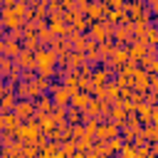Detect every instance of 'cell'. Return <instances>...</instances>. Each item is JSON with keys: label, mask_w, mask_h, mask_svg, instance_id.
I'll return each instance as SVG.
<instances>
[{"label": "cell", "mask_w": 158, "mask_h": 158, "mask_svg": "<svg viewBox=\"0 0 158 158\" xmlns=\"http://www.w3.org/2000/svg\"><path fill=\"white\" fill-rule=\"evenodd\" d=\"M44 136V128H42V123L37 121V118H30V121H22V126H20V131H17V138L22 141V143H37L40 138Z\"/></svg>", "instance_id": "1"}, {"label": "cell", "mask_w": 158, "mask_h": 158, "mask_svg": "<svg viewBox=\"0 0 158 158\" xmlns=\"http://www.w3.org/2000/svg\"><path fill=\"white\" fill-rule=\"evenodd\" d=\"M49 96L54 99L57 106H69V104H72V89H69L67 84H57V81H52Z\"/></svg>", "instance_id": "2"}, {"label": "cell", "mask_w": 158, "mask_h": 158, "mask_svg": "<svg viewBox=\"0 0 158 158\" xmlns=\"http://www.w3.org/2000/svg\"><path fill=\"white\" fill-rule=\"evenodd\" d=\"M15 114H17L22 121H30V118L37 114V109H35V99H17V104H15Z\"/></svg>", "instance_id": "3"}, {"label": "cell", "mask_w": 158, "mask_h": 158, "mask_svg": "<svg viewBox=\"0 0 158 158\" xmlns=\"http://www.w3.org/2000/svg\"><path fill=\"white\" fill-rule=\"evenodd\" d=\"M118 133H121V123H116V121H99L96 138L109 141V138H114V136H118Z\"/></svg>", "instance_id": "4"}, {"label": "cell", "mask_w": 158, "mask_h": 158, "mask_svg": "<svg viewBox=\"0 0 158 158\" xmlns=\"http://www.w3.org/2000/svg\"><path fill=\"white\" fill-rule=\"evenodd\" d=\"M91 99H94V94H89L84 89H72V104L69 106H77V109L86 111V106L91 104Z\"/></svg>", "instance_id": "5"}, {"label": "cell", "mask_w": 158, "mask_h": 158, "mask_svg": "<svg viewBox=\"0 0 158 158\" xmlns=\"http://www.w3.org/2000/svg\"><path fill=\"white\" fill-rule=\"evenodd\" d=\"M0 126L2 128H7V131H20V126H22V118L15 114V111H2V116H0Z\"/></svg>", "instance_id": "6"}, {"label": "cell", "mask_w": 158, "mask_h": 158, "mask_svg": "<svg viewBox=\"0 0 158 158\" xmlns=\"http://www.w3.org/2000/svg\"><path fill=\"white\" fill-rule=\"evenodd\" d=\"M114 40H116V44H131L136 37H133V30H131V25H116L114 27Z\"/></svg>", "instance_id": "7"}, {"label": "cell", "mask_w": 158, "mask_h": 158, "mask_svg": "<svg viewBox=\"0 0 158 158\" xmlns=\"http://www.w3.org/2000/svg\"><path fill=\"white\" fill-rule=\"evenodd\" d=\"M133 89H136V91H141V94H146V91L151 89V72L138 69V72L133 74Z\"/></svg>", "instance_id": "8"}, {"label": "cell", "mask_w": 158, "mask_h": 158, "mask_svg": "<svg viewBox=\"0 0 158 158\" xmlns=\"http://www.w3.org/2000/svg\"><path fill=\"white\" fill-rule=\"evenodd\" d=\"M146 54H148V44H146L143 40H133V42L128 44V57H131L133 62H141Z\"/></svg>", "instance_id": "9"}, {"label": "cell", "mask_w": 158, "mask_h": 158, "mask_svg": "<svg viewBox=\"0 0 158 158\" xmlns=\"http://www.w3.org/2000/svg\"><path fill=\"white\" fill-rule=\"evenodd\" d=\"M126 118H128V111L123 109V104L121 101H116V104H111V111H109V121H116V123H126Z\"/></svg>", "instance_id": "10"}, {"label": "cell", "mask_w": 158, "mask_h": 158, "mask_svg": "<svg viewBox=\"0 0 158 158\" xmlns=\"http://www.w3.org/2000/svg\"><path fill=\"white\" fill-rule=\"evenodd\" d=\"M0 52H2L5 57H20L22 47H20L17 40H2V42H0Z\"/></svg>", "instance_id": "11"}, {"label": "cell", "mask_w": 158, "mask_h": 158, "mask_svg": "<svg viewBox=\"0 0 158 158\" xmlns=\"http://www.w3.org/2000/svg\"><path fill=\"white\" fill-rule=\"evenodd\" d=\"M54 106H57V104H54V99H52V96H47V94H42V96H37V99H35V109H37L40 114H52V111H54Z\"/></svg>", "instance_id": "12"}, {"label": "cell", "mask_w": 158, "mask_h": 158, "mask_svg": "<svg viewBox=\"0 0 158 158\" xmlns=\"http://www.w3.org/2000/svg\"><path fill=\"white\" fill-rule=\"evenodd\" d=\"M86 62H89L86 52H72V54L67 57V67H69V69H74V72H77V69H81Z\"/></svg>", "instance_id": "13"}, {"label": "cell", "mask_w": 158, "mask_h": 158, "mask_svg": "<svg viewBox=\"0 0 158 158\" xmlns=\"http://www.w3.org/2000/svg\"><path fill=\"white\" fill-rule=\"evenodd\" d=\"M143 7H146V2H143V0H126V12H128V17H131V20H138V17L146 12Z\"/></svg>", "instance_id": "14"}, {"label": "cell", "mask_w": 158, "mask_h": 158, "mask_svg": "<svg viewBox=\"0 0 158 158\" xmlns=\"http://www.w3.org/2000/svg\"><path fill=\"white\" fill-rule=\"evenodd\" d=\"M136 114H138L141 123H153V106H151V104L141 101V104H138V109H136Z\"/></svg>", "instance_id": "15"}, {"label": "cell", "mask_w": 158, "mask_h": 158, "mask_svg": "<svg viewBox=\"0 0 158 158\" xmlns=\"http://www.w3.org/2000/svg\"><path fill=\"white\" fill-rule=\"evenodd\" d=\"M62 153V143L59 141H52V143H47L42 151H40V158H57Z\"/></svg>", "instance_id": "16"}, {"label": "cell", "mask_w": 158, "mask_h": 158, "mask_svg": "<svg viewBox=\"0 0 158 158\" xmlns=\"http://www.w3.org/2000/svg\"><path fill=\"white\" fill-rule=\"evenodd\" d=\"M12 69H15V57H5V54H2V59H0V77L7 79Z\"/></svg>", "instance_id": "17"}, {"label": "cell", "mask_w": 158, "mask_h": 158, "mask_svg": "<svg viewBox=\"0 0 158 158\" xmlns=\"http://www.w3.org/2000/svg\"><path fill=\"white\" fill-rule=\"evenodd\" d=\"M106 91H109V101H111V104L121 101V86H118V81H116V79L106 84Z\"/></svg>", "instance_id": "18"}, {"label": "cell", "mask_w": 158, "mask_h": 158, "mask_svg": "<svg viewBox=\"0 0 158 158\" xmlns=\"http://www.w3.org/2000/svg\"><path fill=\"white\" fill-rule=\"evenodd\" d=\"M37 37H40V44H52V42L57 40V35L49 30V25L42 27V30H37Z\"/></svg>", "instance_id": "19"}, {"label": "cell", "mask_w": 158, "mask_h": 158, "mask_svg": "<svg viewBox=\"0 0 158 158\" xmlns=\"http://www.w3.org/2000/svg\"><path fill=\"white\" fill-rule=\"evenodd\" d=\"M91 151H94L96 156H101V158H109V156H111V151H109V143H106V141H101V138H96V141H94Z\"/></svg>", "instance_id": "20"}, {"label": "cell", "mask_w": 158, "mask_h": 158, "mask_svg": "<svg viewBox=\"0 0 158 158\" xmlns=\"http://www.w3.org/2000/svg\"><path fill=\"white\" fill-rule=\"evenodd\" d=\"M81 121H84V111L77 109V106H69V111H67V123H81Z\"/></svg>", "instance_id": "21"}, {"label": "cell", "mask_w": 158, "mask_h": 158, "mask_svg": "<svg viewBox=\"0 0 158 158\" xmlns=\"http://www.w3.org/2000/svg\"><path fill=\"white\" fill-rule=\"evenodd\" d=\"M116 47H118V44H114L111 40H109V42H101V44H99V54H101V62H104V59H109V57L114 54V49H116Z\"/></svg>", "instance_id": "22"}, {"label": "cell", "mask_w": 158, "mask_h": 158, "mask_svg": "<svg viewBox=\"0 0 158 158\" xmlns=\"http://www.w3.org/2000/svg\"><path fill=\"white\" fill-rule=\"evenodd\" d=\"M17 94H2V111H15V104H17Z\"/></svg>", "instance_id": "23"}, {"label": "cell", "mask_w": 158, "mask_h": 158, "mask_svg": "<svg viewBox=\"0 0 158 158\" xmlns=\"http://www.w3.org/2000/svg\"><path fill=\"white\" fill-rule=\"evenodd\" d=\"M94 141H96V138H91V136H79V138H77V148H79L81 153H86V151H91Z\"/></svg>", "instance_id": "24"}, {"label": "cell", "mask_w": 158, "mask_h": 158, "mask_svg": "<svg viewBox=\"0 0 158 158\" xmlns=\"http://www.w3.org/2000/svg\"><path fill=\"white\" fill-rule=\"evenodd\" d=\"M136 156L138 158H151L153 156V143H136Z\"/></svg>", "instance_id": "25"}, {"label": "cell", "mask_w": 158, "mask_h": 158, "mask_svg": "<svg viewBox=\"0 0 158 158\" xmlns=\"http://www.w3.org/2000/svg\"><path fill=\"white\" fill-rule=\"evenodd\" d=\"M156 35H158V27H153V25H148V30H146V35L141 37L146 44H156Z\"/></svg>", "instance_id": "26"}, {"label": "cell", "mask_w": 158, "mask_h": 158, "mask_svg": "<svg viewBox=\"0 0 158 158\" xmlns=\"http://www.w3.org/2000/svg\"><path fill=\"white\" fill-rule=\"evenodd\" d=\"M91 94H94V99H99V101H109V91H106V84H104V86H94V89H91Z\"/></svg>", "instance_id": "27"}, {"label": "cell", "mask_w": 158, "mask_h": 158, "mask_svg": "<svg viewBox=\"0 0 158 158\" xmlns=\"http://www.w3.org/2000/svg\"><path fill=\"white\" fill-rule=\"evenodd\" d=\"M47 7H49V12H64L62 0H47Z\"/></svg>", "instance_id": "28"}, {"label": "cell", "mask_w": 158, "mask_h": 158, "mask_svg": "<svg viewBox=\"0 0 158 158\" xmlns=\"http://www.w3.org/2000/svg\"><path fill=\"white\" fill-rule=\"evenodd\" d=\"M89 5H91L89 0H77V7H74V10H77L79 15H86V10H89Z\"/></svg>", "instance_id": "29"}, {"label": "cell", "mask_w": 158, "mask_h": 158, "mask_svg": "<svg viewBox=\"0 0 158 158\" xmlns=\"http://www.w3.org/2000/svg\"><path fill=\"white\" fill-rule=\"evenodd\" d=\"M79 89H84V91L91 89V77H81L79 74Z\"/></svg>", "instance_id": "30"}, {"label": "cell", "mask_w": 158, "mask_h": 158, "mask_svg": "<svg viewBox=\"0 0 158 158\" xmlns=\"http://www.w3.org/2000/svg\"><path fill=\"white\" fill-rule=\"evenodd\" d=\"M146 5H148V10H151V12H156V15H158V0H146Z\"/></svg>", "instance_id": "31"}, {"label": "cell", "mask_w": 158, "mask_h": 158, "mask_svg": "<svg viewBox=\"0 0 158 158\" xmlns=\"http://www.w3.org/2000/svg\"><path fill=\"white\" fill-rule=\"evenodd\" d=\"M151 91H158V74H151Z\"/></svg>", "instance_id": "32"}, {"label": "cell", "mask_w": 158, "mask_h": 158, "mask_svg": "<svg viewBox=\"0 0 158 158\" xmlns=\"http://www.w3.org/2000/svg\"><path fill=\"white\" fill-rule=\"evenodd\" d=\"M153 153H156V156H158V141H156V143H153Z\"/></svg>", "instance_id": "33"}, {"label": "cell", "mask_w": 158, "mask_h": 158, "mask_svg": "<svg viewBox=\"0 0 158 158\" xmlns=\"http://www.w3.org/2000/svg\"><path fill=\"white\" fill-rule=\"evenodd\" d=\"M109 158H121V153H114V156H109Z\"/></svg>", "instance_id": "34"}, {"label": "cell", "mask_w": 158, "mask_h": 158, "mask_svg": "<svg viewBox=\"0 0 158 158\" xmlns=\"http://www.w3.org/2000/svg\"><path fill=\"white\" fill-rule=\"evenodd\" d=\"M17 2H25V5H27V2H30V0H17Z\"/></svg>", "instance_id": "35"}, {"label": "cell", "mask_w": 158, "mask_h": 158, "mask_svg": "<svg viewBox=\"0 0 158 158\" xmlns=\"http://www.w3.org/2000/svg\"><path fill=\"white\" fill-rule=\"evenodd\" d=\"M156 96H158V91H156Z\"/></svg>", "instance_id": "36"}]
</instances>
